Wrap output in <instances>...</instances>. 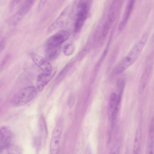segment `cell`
Masks as SVG:
<instances>
[{
    "label": "cell",
    "mask_w": 154,
    "mask_h": 154,
    "mask_svg": "<svg viewBox=\"0 0 154 154\" xmlns=\"http://www.w3.org/2000/svg\"><path fill=\"white\" fill-rule=\"evenodd\" d=\"M148 37V34L146 33L134 45L116 66L114 69L116 73H122L137 60L146 44Z\"/></svg>",
    "instance_id": "cell-1"
},
{
    "label": "cell",
    "mask_w": 154,
    "mask_h": 154,
    "mask_svg": "<svg viewBox=\"0 0 154 154\" xmlns=\"http://www.w3.org/2000/svg\"><path fill=\"white\" fill-rule=\"evenodd\" d=\"M38 90L33 86L25 87L17 93L11 100L12 105L15 107L23 106L32 100L36 95Z\"/></svg>",
    "instance_id": "cell-2"
},
{
    "label": "cell",
    "mask_w": 154,
    "mask_h": 154,
    "mask_svg": "<svg viewBox=\"0 0 154 154\" xmlns=\"http://www.w3.org/2000/svg\"><path fill=\"white\" fill-rule=\"evenodd\" d=\"M89 9L88 1H81L79 3L74 24V31L75 32H79L82 28L87 18Z\"/></svg>",
    "instance_id": "cell-3"
},
{
    "label": "cell",
    "mask_w": 154,
    "mask_h": 154,
    "mask_svg": "<svg viewBox=\"0 0 154 154\" xmlns=\"http://www.w3.org/2000/svg\"><path fill=\"white\" fill-rule=\"evenodd\" d=\"M121 3L119 1H114L112 3L103 25V35L106 37L113 24L119 12Z\"/></svg>",
    "instance_id": "cell-4"
},
{
    "label": "cell",
    "mask_w": 154,
    "mask_h": 154,
    "mask_svg": "<svg viewBox=\"0 0 154 154\" xmlns=\"http://www.w3.org/2000/svg\"><path fill=\"white\" fill-rule=\"evenodd\" d=\"M63 128L61 120L56 124L53 132L50 144V154H57Z\"/></svg>",
    "instance_id": "cell-5"
},
{
    "label": "cell",
    "mask_w": 154,
    "mask_h": 154,
    "mask_svg": "<svg viewBox=\"0 0 154 154\" xmlns=\"http://www.w3.org/2000/svg\"><path fill=\"white\" fill-rule=\"evenodd\" d=\"M34 2V0L23 1L12 17L11 22L13 25H17L21 20L32 6Z\"/></svg>",
    "instance_id": "cell-6"
},
{
    "label": "cell",
    "mask_w": 154,
    "mask_h": 154,
    "mask_svg": "<svg viewBox=\"0 0 154 154\" xmlns=\"http://www.w3.org/2000/svg\"><path fill=\"white\" fill-rule=\"evenodd\" d=\"M13 134L10 128L5 126L0 128V149L6 147L12 144Z\"/></svg>",
    "instance_id": "cell-7"
},
{
    "label": "cell",
    "mask_w": 154,
    "mask_h": 154,
    "mask_svg": "<svg viewBox=\"0 0 154 154\" xmlns=\"http://www.w3.org/2000/svg\"><path fill=\"white\" fill-rule=\"evenodd\" d=\"M69 36V33L68 31L60 30L50 37L47 39L46 44L61 45L68 39Z\"/></svg>",
    "instance_id": "cell-8"
},
{
    "label": "cell",
    "mask_w": 154,
    "mask_h": 154,
    "mask_svg": "<svg viewBox=\"0 0 154 154\" xmlns=\"http://www.w3.org/2000/svg\"><path fill=\"white\" fill-rule=\"evenodd\" d=\"M55 73V71L52 70L49 72H43L38 76L36 81V85L38 91H42L45 86L52 79Z\"/></svg>",
    "instance_id": "cell-9"
},
{
    "label": "cell",
    "mask_w": 154,
    "mask_h": 154,
    "mask_svg": "<svg viewBox=\"0 0 154 154\" xmlns=\"http://www.w3.org/2000/svg\"><path fill=\"white\" fill-rule=\"evenodd\" d=\"M31 57L34 63L43 72H49L52 70L51 64L45 58L34 53L31 54Z\"/></svg>",
    "instance_id": "cell-10"
},
{
    "label": "cell",
    "mask_w": 154,
    "mask_h": 154,
    "mask_svg": "<svg viewBox=\"0 0 154 154\" xmlns=\"http://www.w3.org/2000/svg\"><path fill=\"white\" fill-rule=\"evenodd\" d=\"M61 50V45L46 44L45 50V57L48 60H53L59 55Z\"/></svg>",
    "instance_id": "cell-11"
},
{
    "label": "cell",
    "mask_w": 154,
    "mask_h": 154,
    "mask_svg": "<svg viewBox=\"0 0 154 154\" xmlns=\"http://www.w3.org/2000/svg\"><path fill=\"white\" fill-rule=\"evenodd\" d=\"M135 2L134 0H130L127 3L122 18L119 25V30H122L127 23L133 9Z\"/></svg>",
    "instance_id": "cell-12"
},
{
    "label": "cell",
    "mask_w": 154,
    "mask_h": 154,
    "mask_svg": "<svg viewBox=\"0 0 154 154\" xmlns=\"http://www.w3.org/2000/svg\"><path fill=\"white\" fill-rule=\"evenodd\" d=\"M154 143V117L151 120L148 131L146 154H153Z\"/></svg>",
    "instance_id": "cell-13"
},
{
    "label": "cell",
    "mask_w": 154,
    "mask_h": 154,
    "mask_svg": "<svg viewBox=\"0 0 154 154\" xmlns=\"http://www.w3.org/2000/svg\"><path fill=\"white\" fill-rule=\"evenodd\" d=\"M0 154H22L21 149L19 146L12 144L0 149Z\"/></svg>",
    "instance_id": "cell-14"
},
{
    "label": "cell",
    "mask_w": 154,
    "mask_h": 154,
    "mask_svg": "<svg viewBox=\"0 0 154 154\" xmlns=\"http://www.w3.org/2000/svg\"><path fill=\"white\" fill-rule=\"evenodd\" d=\"M150 67H147L144 70L140 80L139 84V91L141 92L146 86L150 74Z\"/></svg>",
    "instance_id": "cell-15"
},
{
    "label": "cell",
    "mask_w": 154,
    "mask_h": 154,
    "mask_svg": "<svg viewBox=\"0 0 154 154\" xmlns=\"http://www.w3.org/2000/svg\"><path fill=\"white\" fill-rule=\"evenodd\" d=\"M141 135L140 132L135 134L132 154H140Z\"/></svg>",
    "instance_id": "cell-16"
},
{
    "label": "cell",
    "mask_w": 154,
    "mask_h": 154,
    "mask_svg": "<svg viewBox=\"0 0 154 154\" xmlns=\"http://www.w3.org/2000/svg\"><path fill=\"white\" fill-rule=\"evenodd\" d=\"M117 96L114 93H111L109 99V117H110L111 114L115 107L119 106L117 103Z\"/></svg>",
    "instance_id": "cell-17"
},
{
    "label": "cell",
    "mask_w": 154,
    "mask_h": 154,
    "mask_svg": "<svg viewBox=\"0 0 154 154\" xmlns=\"http://www.w3.org/2000/svg\"><path fill=\"white\" fill-rule=\"evenodd\" d=\"M75 50L74 46L72 43H68L63 48V53L67 56L72 55Z\"/></svg>",
    "instance_id": "cell-18"
},
{
    "label": "cell",
    "mask_w": 154,
    "mask_h": 154,
    "mask_svg": "<svg viewBox=\"0 0 154 154\" xmlns=\"http://www.w3.org/2000/svg\"><path fill=\"white\" fill-rule=\"evenodd\" d=\"M39 128L40 133L44 137H46L47 135V130L45 121L43 117H41L39 122Z\"/></svg>",
    "instance_id": "cell-19"
},
{
    "label": "cell",
    "mask_w": 154,
    "mask_h": 154,
    "mask_svg": "<svg viewBox=\"0 0 154 154\" xmlns=\"http://www.w3.org/2000/svg\"><path fill=\"white\" fill-rule=\"evenodd\" d=\"M73 63L70 62L67 64L59 74L58 79H62L65 76L68 72L70 70L73 65Z\"/></svg>",
    "instance_id": "cell-20"
},
{
    "label": "cell",
    "mask_w": 154,
    "mask_h": 154,
    "mask_svg": "<svg viewBox=\"0 0 154 154\" xmlns=\"http://www.w3.org/2000/svg\"><path fill=\"white\" fill-rule=\"evenodd\" d=\"M119 141H117L112 147L109 154H119Z\"/></svg>",
    "instance_id": "cell-21"
},
{
    "label": "cell",
    "mask_w": 154,
    "mask_h": 154,
    "mask_svg": "<svg viewBox=\"0 0 154 154\" xmlns=\"http://www.w3.org/2000/svg\"><path fill=\"white\" fill-rule=\"evenodd\" d=\"M20 1V0L11 1L9 4V9L10 11H12Z\"/></svg>",
    "instance_id": "cell-22"
},
{
    "label": "cell",
    "mask_w": 154,
    "mask_h": 154,
    "mask_svg": "<svg viewBox=\"0 0 154 154\" xmlns=\"http://www.w3.org/2000/svg\"><path fill=\"white\" fill-rule=\"evenodd\" d=\"M5 45V38H3L0 42V53L4 49Z\"/></svg>",
    "instance_id": "cell-23"
},
{
    "label": "cell",
    "mask_w": 154,
    "mask_h": 154,
    "mask_svg": "<svg viewBox=\"0 0 154 154\" xmlns=\"http://www.w3.org/2000/svg\"><path fill=\"white\" fill-rule=\"evenodd\" d=\"M85 154H92V151L89 144H88L86 146L85 149Z\"/></svg>",
    "instance_id": "cell-24"
},
{
    "label": "cell",
    "mask_w": 154,
    "mask_h": 154,
    "mask_svg": "<svg viewBox=\"0 0 154 154\" xmlns=\"http://www.w3.org/2000/svg\"><path fill=\"white\" fill-rule=\"evenodd\" d=\"M46 1H41L39 4V8H42V7L43 6V5H45L46 2Z\"/></svg>",
    "instance_id": "cell-25"
}]
</instances>
